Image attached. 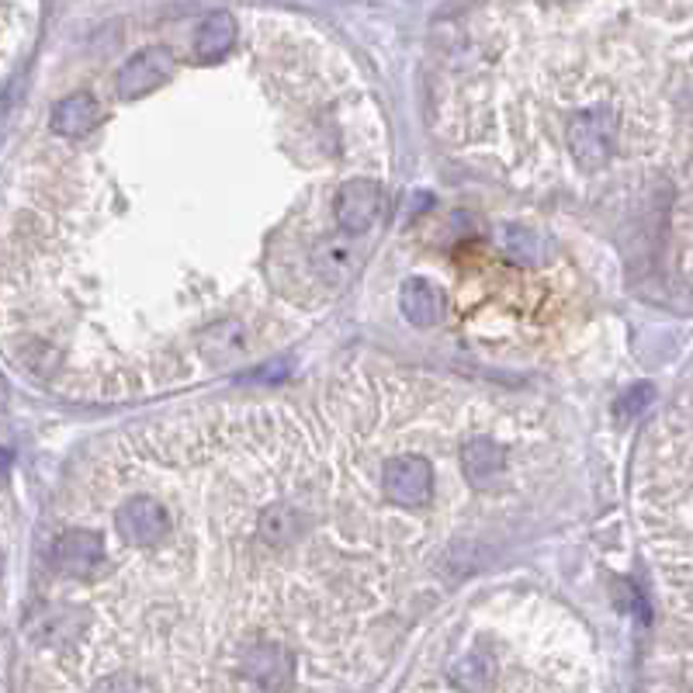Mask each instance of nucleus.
Segmentation results:
<instances>
[{"instance_id":"8","label":"nucleus","mask_w":693,"mask_h":693,"mask_svg":"<svg viewBox=\"0 0 693 693\" xmlns=\"http://www.w3.org/2000/svg\"><path fill=\"white\" fill-rule=\"evenodd\" d=\"M500 680V662L486 645H472L447 666V683L458 693H489Z\"/></svg>"},{"instance_id":"11","label":"nucleus","mask_w":693,"mask_h":693,"mask_svg":"<svg viewBox=\"0 0 693 693\" xmlns=\"http://www.w3.org/2000/svg\"><path fill=\"white\" fill-rule=\"evenodd\" d=\"M11 465V451L8 447H0V472H4Z\"/></svg>"},{"instance_id":"4","label":"nucleus","mask_w":693,"mask_h":693,"mask_svg":"<svg viewBox=\"0 0 693 693\" xmlns=\"http://www.w3.org/2000/svg\"><path fill=\"white\" fill-rule=\"evenodd\" d=\"M385 191L375 178H351L343 181L333 198V223L343 236L361 240V236L382 219Z\"/></svg>"},{"instance_id":"10","label":"nucleus","mask_w":693,"mask_h":693,"mask_svg":"<svg viewBox=\"0 0 693 693\" xmlns=\"http://www.w3.org/2000/svg\"><path fill=\"white\" fill-rule=\"evenodd\" d=\"M91 693H160V690L143 673H133V669H115V673H104L101 680H94Z\"/></svg>"},{"instance_id":"3","label":"nucleus","mask_w":693,"mask_h":693,"mask_svg":"<svg viewBox=\"0 0 693 693\" xmlns=\"http://www.w3.org/2000/svg\"><path fill=\"white\" fill-rule=\"evenodd\" d=\"M49 558L63 579L94 582L107 566V541L91 524H67L56 534Z\"/></svg>"},{"instance_id":"7","label":"nucleus","mask_w":693,"mask_h":693,"mask_svg":"<svg viewBox=\"0 0 693 693\" xmlns=\"http://www.w3.org/2000/svg\"><path fill=\"white\" fill-rule=\"evenodd\" d=\"M399 309L420 330L441 327L447 319V292L441 285H433L430 277H409L399 292Z\"/></svg>"},{"instance_id":"1","label":"nucleus","mask_w":693,"mask_h":693,"mask_svg":"<svg viewBox=\"0 0 693 693\" xmlns=\"http://www.w3.org/2000/svg\"><path fill=\"white\" fill-rule=\"evenodd\" d=\"M378 489L396 510H406V513L427 510L433 503V496H438V468H433L427 454L399 444L393 454L382 458Z\"/></svg>"},{"instance_id":"5","label":"nucleus","mask_w":693,"mask_h":693,"mask_svg":"<svg viewBox=\"0 0 693 693\" xmlns=\"http://www.w3.org/2000/svg\"><path fill=\"white\" fill-rule=\"evenodd\" d=\"M173 77V53L167 49H143L128 56L115 73L118 101H143L146 94L160 91Z\"/></svg>"},{"instance_id":"9","label":"nucleus","mask_w":693,"mask_h":693,"mask_svg":"<svg viewBox=\"0 0 693 693\" xmlns=\"http://www.w3.org/2000/svg\"><path fill=\"white\" fill-rule=\"evenodd\" d=\"M232 42H236V21L232 14L226 11H215L208 14L202 25H198V35H194V63L198 67H212V63H219L229 56L232 49Z\"/></svg>"},{"instance_id":"12","label":"nucleus","mask_w":693,"mask_h":693,"mask_svg":"<svg viewBox=\"0 0 693 693\" xmlns=\"http://www.w3.org/2000/svg\"><path fill=\"white\" fill-rule=\"evenodd\" d=\"M0 569H4V555H0Z\"/></svg>"},{"instance_id":"2","label":"nucleus","mask_w":693,"mask_h":693,"mask_svg":"<svg viewBox=\"0 0 693 693\" xmlns=\"http://www.w3.org/2000/svg\"><path fill=\"white\" fill-rule=\"evenodd\" d=\"M510 447L489 430H472L458 444V468L475 496H503L510 482Z\"/></svg>"},{"instance_id":"6","label":"nucleus","mask_w":693,"mask_h":693,"mask_svg":"<svg viewBox=\"0 0 693 693\" xmlns=\"http://www.w3.org/2000/svg\"><path fill=\"white\" fill-rule=\"evenodd\" d=\"M101 125H104V107L87 91L67 94L53 107V118H49L53 136H59V139H87V136H94Z\"/></svg>"}]
</instances>
